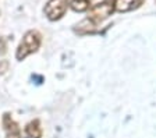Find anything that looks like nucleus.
Returning a JSON list of instances; mask_svg holds the SVG:
<instances>
[{"instance_id": "nucleus-10", "label": "nucleus", "mask_w": 156, "mask_h": 138, "mask_svg": "<svg viewBox=\"0 0 156 138\" xmlns=\"http://www.w3.org/2000/svg\"><path fill=\"white\" fill-rule=\"evenodd\" d=\"M6 52V43H4L3 38H0V55H3Z\"/></svg>"}, {"instance_id": "nucleus-5", "label": "nucleus", "mask_w": 156, "mask_h": 138, "mask_svg": "<svg viewBox=\"0 0 156 138\" xmlns=\"http://www.w3.org/2000/svg\"><path fill=\"white\" fill-rule=\"evenodd\" d=\"M145 0H113L114 10L119 13H128L140 9Z\"/></svg>"}, {"instance_id": "nucleus-4", "label": "nucleus", "mask_w": 156, "mask_h": 138, "mask_svg": "<svg viewBox=\"0 0 156 138\" xmlns=\"http://www.w3.org/2000/svg\"><path fill=\"white\" fill-rule=\"evenodd\" d=\"M3 127L6 131V138H21V130L9 113H4L3 116Z\"/></svg>"}, {"instance_id": "nucleus-7", "label": "nucleus", "mask_w": 156, "mask_h": 138, "mask_svg": "<svg viewBox=\"0 0 156 138\" xmlns=\"http://www.w3.org/2000/svg\"><path fill=\"white\" fill-rule=\"evenodd\" d=\"M96 24H94L91 20H88V18H85L84 21H81L80 24H77L75 25V32L78 34H81V35H85V34H94L96 32Z\"/></svg>"}, {"instance_id": "nucleus-6", "label": "nucleus", "mask_w": 156, "mask_h": 138, "mask_svg": "<svg viewBox=\"0 0 156 138\" xmlns=\"http://www.w3.org/2000/svg\"><path fill=\"white\" fill-rule=\"evenodd\" d=\"M25 135L28 138H41L42 137V128L39 120H32L25 126Z\"/></svg>"}, {"instance_id": "nucleus-9", "label": "nucleus", "mask_w": 156, "mask_h": 138, "mask_svg": "<svg viewBox=\"0 0 156 138\" xmlns=\"http://www.w3.org/2000/svg\"><path fill=\"white\" fill-rule=\"evenodd\" d=\"M7 69H9V63H7L6 60H3V62L0 63V74L6 73V71H7Z\"/></svg>"}, {"instance_id": "nucleus-3", "label": "nucleus", "mask_w": 156, "mask_h": 138, "mask_svg": "<svg viewBox=\"0 0 156 138\" xmlns=\"http://www.w3.org/2000/svg\"><path fill=\"white\" fill-rule=\"evenodd\" d=\"M68 6H70L68 0H49L43 11H45V16L50 21H57L60 18H63Z\"/></svg>"}, {"instance_id": "nucleus-8", "label": "nucleus", "mask_w": 156, "mask_h": 138, "mask_svg": "<svg viewBox=\"0 0 156 138\" xmlns=\"http://www.w3.org/2000/svg\"><path fill=\"white\" fill-rule=\"evenodd\" d=\"M91 2L92 0H71L70 7L77 13H84L91 9Z\"/></svg>"}, {"instance_id": "nucleus-1", "label": "nucleus", "mask_w": 156, "mask_h": 138, "mask_svg": "<svg viewBox=\"0 0 156 138\" xmlns=\"http://www.w3.org/2000/svg\"><path fill=\"white\" fill-rule=\"evenodd\" d=\"M41 43H42V35L38 31L31 30L25 32V35L23 36V41L20 42L18 48H17L16 59L18 62H23L25 57L35 53L41 48Z\"/></svg>"}, {"instance_id": "nucleus-2", "label": "nucleus", "mask_w": 156, "mask_h": 138, "mask_svg": "<svg viewBox=\"0 0 156 138\" xmlns=\"http://www.w3.org/2000/svg\"><path fill=\"white\" fill-rule=\"evenodd\" d=\"M114 11V4L113 0H103L101 3H96L91 6V9L88 10V20H91L94 24H101L103 23L106 18L113 14Z\"/></svg>"}]
</instances>
